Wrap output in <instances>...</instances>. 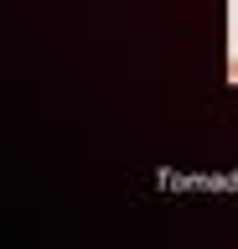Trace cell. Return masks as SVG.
<instances>
[{"label":"cell","instance_id":"obj_1","mask_svg":"<svg viewBox=\"0 0 238 249\" xmlns=\"http://www.w3.org/2000/svg\"><path fill=\"white\" fill-rule=\"evenodd\" d=\"M228 78H233V83H238V57H233V62H228Z\"/></svg>","mask_w":238,"mask_h":249}]
</instances>
